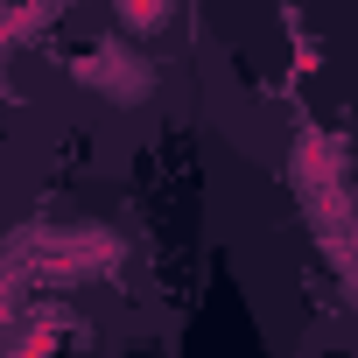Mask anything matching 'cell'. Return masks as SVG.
Segmentation results:
<instances>
[{
  "label": "cell",
  "instance_id": "1",
  "mask_svg": "<svg viewBox=\"0 0 358 358\" xmlns=\"http://www.w3.org/2000/svg\"><path fill=\"white\" fill-rule=\"evenodd\" d=\"M78 85L99 92V99H113V106H141V99L155 92V64H141L127 43H99V50L78 64Z\"/></svg>",
  "mask_w": 358,
  "mask_h": 358
},
{
  "label": "cell",
  "instance_id": "2",
  "mask_svg": "<svg viewBox=\"0 0 358 358\" xmlns=\"http://www.w3.org/2000/svg\"><path fill=\"white\" fill-rule=\"evenodd\" d=\"M113 22H120L127 43H148L176 22V0H113Z\"/></svg>",
  "mask_w": 358,
  "mask_h": 358
}]
</instances>
